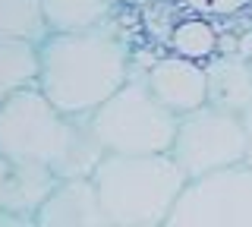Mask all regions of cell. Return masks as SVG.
<instances>
[{
    "label": "cell",
    "instance_id": "1",
    "mask_svg": "<svg viewBox=\"0 0 252 227\" xmlns=\"http://www.w3.org/2000/svg\"><path fill=\"white\" fill-rule=\"evenodd\" d=\"M132 51L107 26L85 32H51L41 41L38 89L60 111L89 117L132 76Z\"/></svg>",
    "mask_w": 252,
    "mask_h": 227
},
{
    "label": "cell",
    "instance_id": "2",
    "mask_svg": "<svg viewBox=\"0 0 252 227\" xmlns=\"http://www.w3.org/2000/svg\"><path fill=\"white\" fill-rule=\"evenodd\" d=\"M0 152L44 164L57 177L94 174L104 158L89 120L60 111L38 85L0 101Z\"/></svg>",
    "mask_w": 252,
    "mask_h": 227
},
{
    "label": "cell",
    "instance_id": "3",
    "mask_svg": "<svg viewBox=\"0 0 252 227\" xmlns=\"http://www.w3.org/2000/svg\"><path fill=\"white\" fill-rule=\"evenodd\" d=\"M94 183L101 193L110 227H164L173 205L183 195L189 177L170 152L161 155H114L94 167Z\"/></svg>",
    "mask_w": 252,
    "mask_h": 227
},
{
    "label": "cell",
    "instance_id": "4",
    "mask_svg": "<svg viewBox=\"0 0 252 227\" xmlns=\"http://www.w3.org/2000/svg\"><path fill=\"white\" fill-rule=\"evenodd\" d=\"M180 117L164 107L148 89L145 73H136L89 117V127L104 152L161 155L170 152Z\"/></svg>",
    "mask_w": 252,
    "mask_h": 227
},
{
    "label": "cell",
    "instance_id": "5",
    "mask_svg": "<svg viewBox=\"0 0 252 227\" xmlns=\"http://www.w3.org/2000/svg\"><path fill=\"white\" fill-rule=\"evenodd\" d=\"M170 155L189 180L246 161L243 114L224 111L215 104H202L189 114H180Z\"/></svg>",
    "mask_w": 252,
    "mask_h": 227
},
{
    "label": "cell",
    "instance_id": "6",
    "mask_svg": "<svg viewBox=\"0 0 252 227\" xmlns=\"http://www.w3.org/2000/svg\"><path fill=\"white\" fill-rule=\"evenodd\" d=\"M170 227H252V164L240 161L186 183Z\"/></svg>",
    "mask_w": 252,
    "mask_h": 227
},
{
    "label": "cell",
    "instance_id": "7",
    "mask_svg": "<svg viewBox=\"0 0 252 227\" xmlns=\"http://www.w3.org/2000/svg\"><path fill=\"white\" fill-rule=\"evenodd\" d=\"M145 82L155 98L173 114H189L195 107L208 104V69L202 60L164 54L145 66Z\"/></svg>",
    "mask_w": 252,
    "mask_h": 227
},
{
    "label": "cell",
    "instance_id": "8",
    "mask_svg": "<svg viewBox=\"0 0 252 227\" xmlns=\"http://www.w3.org/2000/svg\"><path fill=\"white\" fill-rule=\"evenodd\" d=\"M57 174L44 164L19 161L0 152V208L19 215L29 227H38V208L57 186Z\"/></svg>",
    "mask_w": 252,
    "mask_h": 227
},
{
    "label": "cell",
    "instance_id": "9",
    "mask_svg": "<svg viewBox=\"0 0 252 227\" xmlns=\"http://www.w3.org/2000/svg\"><path fill=\"white\" fill-rule=\"evenodd\" d=\"M38 227H107L94 177H60L38 208Z\"/></svg>",
    "mask_w": 252,
    "mask_h": 227
},
{
    "label": "cell",
    "instance_id": "10",
    "mask_svg": "<svg viewBox=\"0 0 252 227\" xmlns=\"http://www.w3.org/2000/svg\"><path fill=\"white\" fill-rule=\"evenodd\" d=\"M208 69V104L233 114L252 107V64L243 54H215L205 64Z\"/></svg>",
    "mask_w": 252,
    "mask_h": 227
},
{
    "label": "cell",
    "instance_id": "11",
    "mask_svg": "<svg viewBox=\"0 0 252 227\" xmlns=\"http://www.w3.org/2000/svg\"><path fill=\"white\" fill-rule=\"evenodd\" d=\"M164 44H167L170 54H180V57H192V60L208 64L215 54H220L224 35L218 32L215 16L186 10V6L177 3L173 22L167 26V32H164Z\"/></svg>",
    "mask_w": 252,
    "mask_h": 227
},
{
    "label": "cell",
    "instance_id": "12",
    "mask_svg": "<svg viewBox=\"0 0 252 227\" xmlns=\"http://www.w3.org/2000/svg\"><path fill=\"white\" fill-rule=\"evenodd\" d=\"M38 76H41V44L0 35V101L38 85Z\"/></svg>",
    "mask_w": 252,
    "mask_h": 227
},
{
    "label": "cell",
    "instance_id": "13",
    "mask_svg": "<svg viewBox=\"0 0 252 227\" xmlns=\"http://www.w3.org/2000/svg\"><path fill=\"white\" fill-rule=\"evenodd\" d=\"M114 0H41L51 32H85L110 22Z\"/></svg>",
    "mask_w": 252,
    "mask_h": 227
},
{
    "label": "cell",
    "instance_id": "14",
    "mask_svg": "<svg viewBox=\"0 0 252 227\" xmlns=\"http://www.w3.org/2000/svg\"><path fill=\"white\" fill-rule=\"evenodd\" d=\"M0 35L41 44L51 35L41 0H0Z\"/></svg>",
    "mask_w": 252,
    "mask_h": 227
},
{
    "label": "cell",
    "instance_id": "15",
    "mask_svg": "<svg viewBox=\"0 0 252 227\" xmlns=\"http://www.w3.org/2000/svg\"><path fill=\"white\" fill-rule=\"evenodd\" d=\"M177 3L186 6V10H195V13H208L215 19H233L249 10L252 0H177Z\"/></svg>",
    "mask_w": 252,
    "mask_h": 227
},
{
    "label": "cell",
    "instance_id": "16",
    "mask_svg": "<svg viewBox=\"0 0 252 227\" xmlns=\"http://www.w3.org/2000/svg\"><path fill=\"white\" fill-rule=\"evenodd\" d=\"M243 123H246V161L252 164V107L243 114Z\"/></svg>",
    "mask_w": 252,
    "mask_h": 227
},
{
    "label": "cell",
    "instance_id": "17",
    "mask_svg": "<svg viewBox=\"0 0 252 227\" xmlns=\"http://www.w3.org/2000/svg\"><path fill=\"white\" fill-rule=\"evenodd\" d=\"M0 227H29L26 221H22L19 215H10V211L0 208Z\"/></svg>",
    "mask_w": 252,
    "mask_h": 227
},
{
    "label": "cell",
    "instance_id": "18",
    "mask_svg": "<svg viewBox=\"0 0 252 227\" xmlns=\"http://www.w3.org/2000/svg\"><path fill=\"white\" fill-rule=\"evenodd\" d=\"M249 64H252V54H249Z\"/></svg>",
    "mask_w": 252,
    "mask_h": 227
}]
</instances>
